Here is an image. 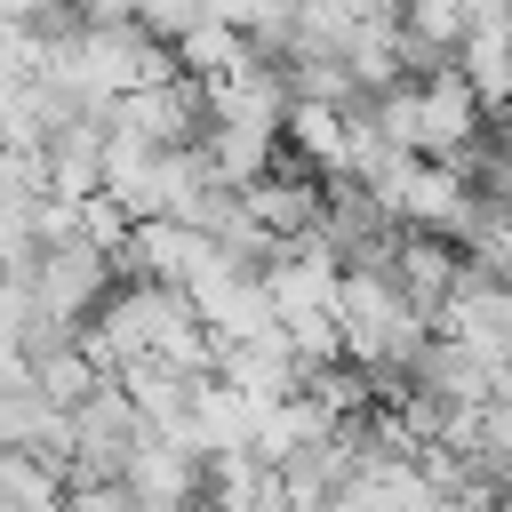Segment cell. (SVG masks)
<instances>
[{
    "mask_svg": "<svg viewBox=\"0 0 512 512\" xmlns=\"http://www.w3.org/2000/svg\"><path fill=\"white\" fill-rule=\"evenodd\" d=\"M336 344L344 368H360L368 384H400L408 360L432 344V320L392 288V272H336Z\"/></svg>",
    "mask_w": 512,
    "mask_h": 512,
    "instance_id": "obj_1",
    "label": "cell"
},
{
    "mask_svg": "<svg viewBox=\"0 0 512 512\" xmlns=\"http://www.w3.org/2000/svg\"><path fill=\"white\" fill-rule=\"evenodd\" d=\"M136 448H144V424H136V408L120 400V384H96L80 408H64V456H72V488L120 480Z\"/></svg>",
    "mask_w": 512,
    "mask_h": 512,
    "instance_id": "obj_2",
    "label": "cell"
},
{
    "mask_svg": "<svg viewBox=\"0 0 512 512\" xmlns=\"http://www.w3.org/2000/svg\"><path fill=\"white\" fill-rule=\"evenodd\" d=\"M24 288H32V304L48 320H72L80 328L104 304V288H112V256H96L80 232H64V240H48V248L24 256Z\"/></svg>",
    "mask_w": 512,
    "mask_h": 512,
    "instance_id": "obj_3",
    "label": "cell"
},
{
    "mask_svg": "<svg viewBox=\"0 0 512 512\" xmlns=\"http://www.w3.org/2000/svg\"><path fill=\"white\" fill-rule=\"evenodd\" d=\"M488 136V112H480V96L456 80V72H432V80H416V112H408V160H456L464 144H480Z\"/></svg>",
    "mask_w": 512,
    "mask_h": 512,
    "instance_id": "obj_4",
    "label": "cell"
},
{
    "mask_svg": "<svg viewBox=\"0 0 512 512\" xmlns=\"http://www.w3.org/2000/svg\"><path fill=\"white\" fill-rule=\"evenodd\" d=\"M376 200H384V216H392L400 232H432V240H456V232H464V208H472L464 176L440 168V160H400Z\"/></svg>",
    "mask_w": 512,
    "mask_h": 512,
    "instance_id": "obj_5",
    "label": "cell"
},
{
    "mask_svg": "<svg viewBox=\"0 0 512 512\" xmlns=\"http://www.w3.org/2000/svg\"><path fill=\"white\" fill-rule=\"evenodd\" d=\"M240 208H248V224H256L272 248L312 240V232H320V176H312L304 160H272V168L240 192Z\"/></svg>",
    "mask_w": 512,
    "mask_h": 512,
    "instance_id": "obj_6",
    "label": "cell"
},
{
    "mask_svg": "<svg viewBox=\"0 0 512 512\" xmlns=\"http://www.w3.org/2000/svg\"><path fill=\"white\" fill-rule=\"evenodd\" d=\"M200 112H208V120H224V128H256V136H280V120H288V88H280V72H272V64L240 56L232 72L200 80Z\"/></svg>",
    "mask_w": 512,
    "mask_h": 512,
    "instance_id": "obj_7",
    "label": "cell"
},
{
    "mask_svg": "<svg viewBox=\"0 0 512 512\" xmlns=\"http://www.w3.org/2000/svg\"><path fill=\"white\" fill-rule=\"evenodd\" d=\"M200 464H208V456H192V448L144 432V448H136L128 472H120L128 512H192V504H200Z\"/></svg>",
    "mask_w": 512,
    "mask_h": 512,
    "instance_id": "obj_8",
    "label": "cell"
},
{
    "mask_svg": "<svg viewBox=\"0 0 512 512\" xmlns=\"http://www.w3.org/2000/svg\"><path fill=\"white\" fill-rule=\"evenodd\" d=\"M208 376L232 384V392H248V400H280V392H296V352H288V336H280V320H272V328H256V336L216 344V368H208Z\"/></svg>",
    "mask_w": 512,
    "mask_h": 512,
    "instance_id": "obj_9",
    "label": "cell"
},
{
    "mask_svg": "<svg viewBox=\"0 0 512 512\" xmlns=\"http://www.w3.org/2000/svg\"><path fill=\"white\" fill-rule=\"evenodd\" d=\"M456 280H464V248L456 240H432V232H400V248H392V288L432 320L448 296H456Z\"/></svg>",
    "mask_w": 512,
    "mask_h": 512,
    "instance_id": "obj_10",
    "label": "cell"
},
{
    "mask_svg": "<svg viewBox=\"0 0 512 512\" xmlns=\"http://www.w3.org/2000/svg\"><path fill=\"white\" fill-rule=\"evenodd\" d=\"M256 416H264V400L200 376V384H192V432H184V440H192L200 456H232V448H256Z\"/></svg>",
    "mask_w": 512,
    "mask_h": 512,
    "instance_id": "obj_11",
    "label": "cell"
},
{
    "mask_svg": "<svg viewBox=\"0 0 512 512\" xmlns=\"http://www.w3.org/2000/svg\"><path fill=\"white\" fill-rule=\"evenodd\" d=\"M200 504H216V512H280V472L256 448L208 456L200 464Z\"/></svg>",
    "mask_w": 512,
    "mask_h": 512,
    "instance_id": "obj_12",
    "label": "cell"
},
{
    "mask_svg": "<svg viewBox=\"0 0 512 512\" xmlns=\"http://www.w3.org/2000/svg\"><path fill=\"white\" fill-rule=\"evenodd\" d=\"M64 472L56 464H40V456H24V448H0V512H56L64 504Z\"/></svg>",
    "mask_w": 512,
    "mask_h": 512,
    "instance_id": "obj_13",
    "label": "cell"
},
{
    "mask_svg": "<svg viewBox=\"0 0 512 512\" xmlns=\"http://www.w3.org/2000/svg\"><path fill=\"white\" fill-rule=\"evenodd\" d=\"M24 376H32V392H40V400H56V408H80V400L104 384V376H96V360L80 352V336H72V344H56V352H40Z\"/></svg>",
    "mask_w": 512,
    "mask_h": 512,
    "instance_id": "obj_14",
    "label": "cell"
},
{
    "mask_svg": "<svg viewBox=\"0 0 512 512\" xmlns=\"http://www.w3.org/2000/svg\"><path fill=\"white\" fill-rule=\"evenodd\" d=\"M200 16H208L200 0H128V24H136V32H152L160 48H168L176 32H192Z\"/></svg>",
    "mask_w": 512,
    "mask_h": 512,
    "instance_id": "obj_15",
    "label": "cell"
},
{
    "mask_svg": "<svg viewBox=\"0 0 512 512\" xmlns=\"http://www.w3.org/2000/svg\"><path fill=\"white\" fill-rule=\"evenodd\" d=\"M320 512H392V496H384L368 472H352V480H336V488H328V504H320Z\"/></svg>",
    "mask_w": 512,
    "mask_h": 512,
    "instance_id": "obj_16",
    "label": "cell"
},
{
    "mask_svg": "<svg viewBox=\"0 0 512 512\" xmlns=\"http://www.w3.org/2000/svg\"><path fill=\"white\" fill-rule=\"evenodd\" d=\"M56 512H128V496H120V480H96V488H64Z\"/></svg>",
    "mask_w": 512,
    "mask_h": 512,
    "instance_id": "obj_17",
    "label": "cell"
},
{
    "mask_svg": "<svg viewBox=\"0 0 512 512\" xmlns=\"http://www.w3.org/2000/svg\"><path fill=\"white\" fill-rule=\"evenodd\" d=\"M400 512H456V504H448L440 488H424V496H416V504H400Z\"/></svg>",
    "mask_w": 512,
    "mask_h": 512,
    "instance_id": "obj_18",
    "label": "cell"
},
{
    "mask_svg": "<svg viewBox=\"0 0 512 512\" xmlns=\"http://www.w3.org/2000/svg\"><path fill=\"white\" fill-rule=\"evenodd\" d=\"M496 512H512V472H504V480H496Z\"/></svg>",
    "mask_w": 512,
    "mask_h": 512,
    "instance_id": "obj_19",
    "label": "cell"
},
{
    "mask_svg": "<svg viewBox=\"0 0 512 512\" xmlns=\"http://www.w3.org/2000/svg\"><path fill=\"white\" fill-rule=\"evenodd\" d=\"M192 512H216V504H192Z\"/></svg>",
    "mask_w": 512,
    "mask_h": 512,
    "instance_id": "obj_20",
    "label": "cell"
}]
</instances>
